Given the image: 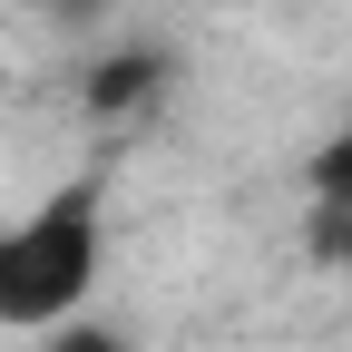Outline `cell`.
<instances>
[{"instance_id": "cell-1", "label": "cell", "mask_w": 352, "mask_h": 352, "mask_svg": "<svg viewBox=\"0 0 352 352\" xmlns=\"http://www.w3.org/2000/svg\"><path fill=\"white\" fill-rule=\"evenodd\" d=\"M98 274H108V166H78L20 226H0V323L50 333L98 303Z\"/></svg>"}, {"instance_id": "cell-2", "label": "cell", "mask_w": 352, "mask_h": 352, "mask_svg": "<svg viewBox=\"0 0 352 352\" xmlns=\"http://www.w3.org/2000/svg\"><path fill=\"white\" fill-rule=\"evenodd\" d=\"M303 176H314V245L352 264V127H342V138H323Z\"/></svg>"}, {"instance_id": "cell-3", "label": "cell", "mask_w": 352, "mask_h": 352, "mask_svg": "<svg viewBox=\"0 0 352 352\" xmlns=\"http://www.w3.org/2000/svg\"><path fill=\"white\" fill-rule=\"evenodd\" d=\"M39 352H138V342H127L108 314H69V323H50V333H39Z\"/></svg>"}, {"instance_id": "cell-4", "label": "cell", "mask_w": 352, "mask_h": 352, "mask_svg": "<svg viewBox=\"0 0 352 352\" xmlns=\"http://www.w3.org/2000/svg\"><path fill=\"white\" fill-rule=\"evenodd\" d=\"M147 78H157V59H108L98 78H88V98H98V108H138Z\"/></svg>"}]
</instances>
